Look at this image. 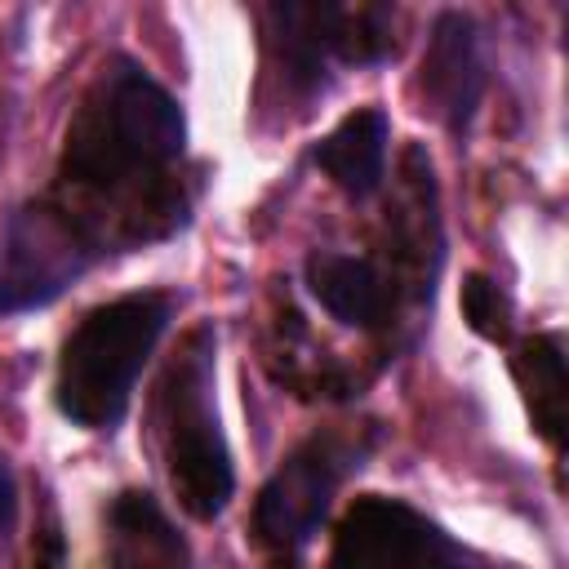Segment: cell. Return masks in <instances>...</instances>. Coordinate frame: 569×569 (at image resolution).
<instances>
[{
	"label": "cell",
	"mask_w": 569,
	"mask_h": 569,
	"mask_svg": "<svg viewBox=\"0 0 569 569\" xmlns=\"http://www.w3.org/2000/svg\"><path fill=\"white\" fill-rule=\"evenodd\" d=\"M187 151V116L178 98L133 58H111L80 98L53 200L107 258L173 236L191 213V187L178 164Z\"/></svg>",
	"instance_id": "1"
},
{
	"label": "cell",
	"mask_w": 569,
	"mask_h": 569,
	"mask_svg": "<svg viewBox=\"0 0 569 569\" xmlns=\"http://www.w3.org/2000/svg\"><path fill=\"white\" fill-rule=\"evenodd\" d=\"M173 320L169 293L111 298L67 333L53 373V405L84 431H111L129 413L138 373Z\"/></svg>",
	"instance_id": "2"
},
{
	"label": "cell",
	"mask_w": 569,
	"mask_h": 569,
	"mask_svg": "<svg viewBox=\"0 0 569 569\" xmlns=\"http://www.w3.org/2000/svg\"><path fill=\"white\" fill-rule=\"evenodd\" d=\"M213 351H218L213 325H196L178 347V356L169 360L156 400L169 485L191 520H218L236 489L231 449L213 405V365H218Z\"/></svg>",
	"instance_id": "3"
},
{
	"label": "cell",
	"mask_w": 569,
	"mask_h": 569,
	"mask_svg": "<svg viewBox=\"0 0 569 569\" xmlns=\"http://www.w3.org/2000/svg\"><path fill=\"white\" fill-rule=\"evenodd\" d=\"M267 44L284 84L316 93L333 67H378L396 58L391 4H338V0H276L267 4Z\"/></svg>",
	"instance_id": "4"
},
{
	"label": "cell",
	"mask_w": 569,
	"mask_h": 569,
	"mask_svg": "<svg viewBox=\"0 0 569 569\" xmlns=\"http://www.w3.org/2000/svg\"><path fill=\"white\" fill-rule=\"evenodd\" d=\"M373 436L356 431H316L289 458L267 476L253 502V542L276 560V565H298V556L311 547L320 533L333 493L351 471H360Z\"/></svg>",
	"instance_id": "5"
},
{
	"label": "cell",
	"mask_w": 569,
	"mask_h": 569,
	"mask_svg": "<svg viewBox=\"0 0 569 569\" xmlns=\"http://www.w3.org/2000/svg\"><path fill=\"white\" fill-rule=\"evenodd\" d=\"M98 258V244L53 196L27 200L0 231V316L49 307Z\"/></svg>",
	"instance_id": "6"
},
{
	"label": "cell",
	"mask_w": 569,
	"mask_h": 569,
	"mask_svg": "<svg viewBox=\"0 0 569 569\" xmlns=\"http://www.w3.org/2000/svg\"><path fill=\"white\" fill-rule=\"evenodd\" d=\"M325 569H502L489 556L462 547L431 516L405 498L365 493L356 498L338 529Z\"/></svg>",
	"instance_id": "7"
},
{
	"label": "cell",
	"mask_w": 569,
	"mask_h": 569,
	"mask_svg": "<svg viewBox=\"0 0 569 569\" xmlns=\"http://www.w3.org/2000/svg\"><path fill=\"white\" fill-rule=\"evenodd\" d=\"M485 76H489V62H485V36L476 18L462 9L436 13L427 49H422L418 89L449 133H462L471 124L480 93H485Z\"/></svg>",
	"instance_id": "8"
},
{
	"label": "cell",
	"mask_w": 569,
	"mask_h": 569,
	"mask_svg": "<svg viewBox=\"0 0 569 569\" xmlns=\"http://www.w3.org/2000/svg\"><path fill=\"white\" fill-rule=\"evenodd\" d=\"M107 569H196L187 538L147 489H120L111 498Z\"/></svg>",
	"instance_id": "9"
},
{
	"label": "cell",
	"mask_w": 569,
	"mask_h": 569,
	"mask_svg": "<svg viewBox=\"0 0 569 569\" xmlns=\"http://www.w3.org/2000/svg\"><path fill=\"white\" fill-rule=\"evenodd\" d=\"M302 284L338 325L382 329L391 316V284L369 258L316 249L302 262Z\"/></svg>",
	"instance_id": "10"
},
{
	"label": "cell",
	"mask_w": 569,
	"mask_h": 569,
	"mask_svg": "<svg viewBox=\"0 0 569 569\" xmlns=\"http://www.w3.org/2000/svg\"><path fill=\"white\" fill-rule=\"evenodd\" d=\"M387 138H391V120L382 107H360L351 116H342L316 147H311V164L351 200H369L382 187L387 173Z\"/></svg>",
	"instance_id": "11"
},
{
	"label": "cell",
	"mask_w": 569,
	"mask_h": 569,
	"mask_svg": "<svg viewBox=\"0 0 569 569\" xmlns=\"http://www.w3.org/2000/svg\"><path fill=\"white\" fill-rule=\"evenodd\" d=\"M511 373H516V387H520V396L529 405L533 431L560 453L565 449V396H569L560 338L556 333H533V338L516 342Z\"/></svg>",
	"instance_id": "12"
},
{
	"label": "cell",
	"mask_w": 569,
	"mask_h": 569,
	"mask_svg": "<svg viewBox=\"0 0 569 569\" xmlns=\"http://www.w3.org/2000/svg\"><path fill=\"white\" fill-rule=\"evenodd\" d=\"M458 302H462V320L471 325V333H480L485 342H511L516 316H511V298L502 293L498 280L471 271V276L462 280Z\"/></svg>",
	"instance_id": "13"
},
{
	"label": "cell",
	"mask_w": 569,
	"mask_h": 569,
	"mask_svg": "<svg viewBox=\"0 0 569 569\" xmlns=\"http://www.w3.org/2000/svg\"><path fill=\"white\" fill-rule=\"evenodd\" d=\"M13 516H18V485H13L9 462L0 458V538L13 529Z\"/></svg>",
	"instance_id": "14"
}]
</instances>
